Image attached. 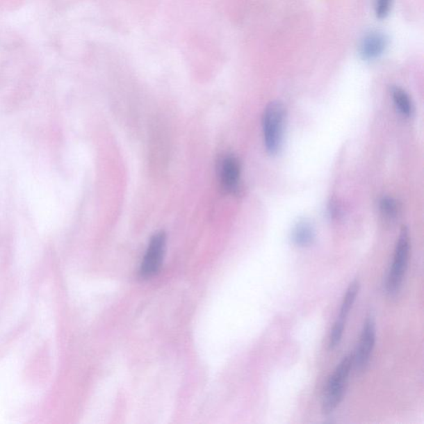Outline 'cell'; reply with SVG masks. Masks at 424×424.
Returning a JSON list of instances; mask_svg holds the SVG:
<instances>
[{"mask_svg": "<svg viewBox=\"0 0 424 424\" xmlns=\"http://www.w3.org/2000/svg\"><path fill=\"white\" fill-rule=\"evenodd\" d=\"M410 254V237L408 228L401 229L396 245L391 269H389L384 288L389 296L399 293L408 268Z\"/></svg>", "mask_w": 424, "mask_h": 424, "instance_id": "1", "label": "cell"}, {"mask_svg": "<svg viewBox=\"0 0 424 424\" xmlns=\"http://www.w3.org/2000/svg\"><path fill=\"white\" fill-rule=\"evenodd\" d=\"M353 366L352 354L343 359L329 377L323 397L322 412L328 415L334 411L343 399L350 370Z\"/></svg>", "mask_w": 424, "mask_h": 424, "instance_id": "2", "label": "cell"}, {"mask_svg": "<svg viewBox=\"0 0 424 424\" xmlns=\"http://www.w3.org/2000/svg\"><path fill=\"white\" fill-rule=\"evenodd\" d=\"M284 106L279 101H272L263 111L262 118L263 142L268 153H278L282 145L285 122Z\"/></svg>", "mask_w": 424, "mask_h": 424, "instance_id": "3", "label": "cell"}, {"mask_svg": "<svg viewBox=\"0 0 424 424\" xmlns=\"http://www.w3.org/2000/svg\"><path fill=\"white\" fill-rule=\"evenodd\" d=\"M166 240L164 232L155 234L151 239L140 267V274L142 278H152L161 269L165 254Z\"/></svg>", "mask_w": 424, "mask_h": 424, "instance_id": "4", "label": "cell"}, {"mask_svg": "<svg viewBox=\"0 0 424 424\" xmlns=\"http://www.w3.org/2000/svg\"><path fill=\"white\" fill-rule=\"evenodd\" d=\"M376 329L373 318H367L356 352L352 354L353 366L357 371L366 370L375 344Z\"/></svg>", "mask_w": 424, "mask_h": 424, "instance_id": "5", "label": "cell"}, {"mask_svg": "<svg viewBox=\"0 0 424 424\" xmlns=\"http://www.w3.org/2000/svg\"><path fill=\"white\" fill-rule=\"evenodd\" d=\"M388 43L386 34L379 31H371L361 38L359 44V54L363 60H375L384 53Z\"/></svg>", "mask_w": 424, "mask_h": 424, "instance_id": "6", "label": "cell"}, {"mask_svg": "<svg viewBox=\"0 0 424 424\" xmlns=\"http://www.w3.org/2000/svg\"><path fill=\"white\" fill-rule=\"evenodd\" d=\"M240 164L234 156L223 160L220 168V180L223 188L230 193L236 192L240 183Z\"/></svg>", "mask_w": 424, "mask_h": 424, "instance_id": "7", "label": "cell"}, {"mask_svg": "<svg viewBox=\"0 0 424 424\" xmlns=\"http://www.w3.org/2000/svg\"><path fill=\"white\" fill-rule=\"evenodd\" d=\"M315 240V231L311 224L302 222L294 227L292 232V240L300 247H306L313 243Z\"/></svg>", "mask_w": 424, "mask_h": 424, "instance_id": "8", "label": "cell"}, {"mask_svg": "<svg viewBox=\"0 0 424 424\" xmlns=\"http://www.w3.org/2000/svg\"><path fill=\"white\" fill-rule=\"evenodd\" d=\"M360 288V284L358 280H354L350 284L349 288L345 293L343 302L340 309V313L336 320L345 323L350 310H352L354 301L357 300V294Z\"/></svg>", "mask_w": 424, "mask_h": 424, "instance_id": "9", "label": "cell"}, {"mask_svg": "<svg viewBox=\"0 0 424 424\" xmlns=\"http://www.w3.org/2000/svg\"><path fill=\"white\" fill-rule=\"evenodd\" d=\"M393 101L402 115L410 116L413 112V105L409 95L403 89L395 88L392 90Z\"/></svg>", "mask_w": 424, "mask_h": 424, "instance_id": "10", "label": "cell"}, {"mask_svg": "<svg viewBox=\"0 0 424 424\" xmlns=\"http://www.w3.org/2000/svg\"><path fill=\"white\" fill-rule=\"evenodd\" d=\"M380 211H382L384 215H386L388 218H396L398 213V203L395 199L392 197H383L380 203Z\"/></svg>", "mask_w": 424, "mask_h": 424, "instance_id": "11", "label": "cell"}, {"mask_svg": "<svg viewBox=\"0 0 424 424\" xmlns=\"http://www.w3.org/2000/svg\"><path fill=\"white\" fill-rule=\"evenodd\" d=\"M344 322L336 320L334 326H333L331 332L330 339H329V348L334 349L339 345L341 339H343L344 329Z\"/></svg>", "mask_w": 424, "mask_h": 424, "instance_id": "12", "label": "cell"}, {"mask_svg": "<svg viewBox=\"0 0 424 424\" xmlns=\"http://www.w3.org/2000/svg\"><path fill=\"white\" fill-rule=\"evenodd\" d=\"M393 0H375V15L380 19H386L391 10Z\"/></svg>", "mask_w": 424, "mask_h": 424, "instance_id": "13", "label": "cell"}]
</instances>
